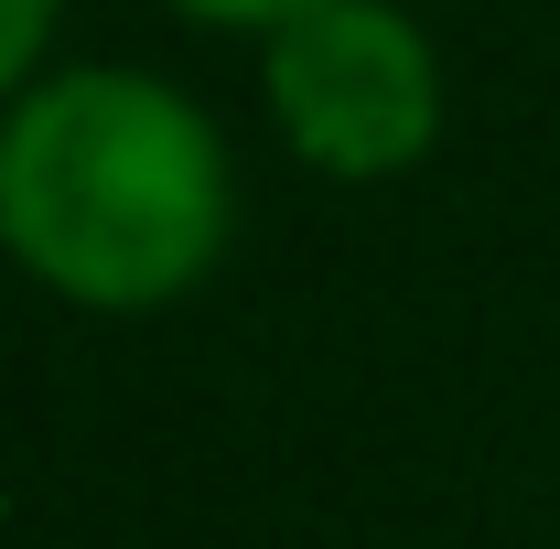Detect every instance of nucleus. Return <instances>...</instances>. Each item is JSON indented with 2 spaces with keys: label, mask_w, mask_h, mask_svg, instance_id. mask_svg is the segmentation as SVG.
<instances>
[{
  "label": "nucleus",
  "mask_w": 560,
  "mask_h": 549,
  "mask_svg": "<svg viewBox=\"0 0 560 549\" xmlns=\"http://www.w3.org/2000/svg\"><path fill=\"white\" fill-rule=\"evenodd\" d=\"M226 215V140L162 75L66 66L0 119V248L86 313H151L195 291Z\"/></svg>",
  "instance_id": "f257e3e1"
},
{
  "label": "nucleus",
  "mask_w": 560,
  "mask_h": 549,
  "mask_svg": "<svg viewBox=\"0 0 560 549\" xmlns=\"http://www.w3.org/2000/svg\"><path fill=\"white\" fill-rule=\"evenodd\" d=\"M270 119L313 173H410L442 130V55L388 0H324L270 33Z\"/></svg>",
  "instance_id": "f03ea898"
},
{
  "label": "nucleus",
  "mask_w": 560,
  "mask_h": 549,
  "mask_svg": "<svg viewBox=\"0 0 560 549\" xmlns=\"http://www.w3.org/2000/svg\"><path fill=\"white\" fill-rule=\"evenodd\" d=\"M55 11H66V0H0V86H22V66H33L44 33H55Z\"/></svg>",
  "instance_id": "7ed1b4c3"
},
{
  "label": "nucleus",
  "mask_w": 560,
  "mask_h": 549,
  "mask_svg": "<svg viewBox=\"0 0 560 549\" xmlns=\"http://www.w3.org/2000/svg\"><path fill=\"white\" fill-rule=\"evenodd\" d=\"M173 11H195V22H237V33H280V22H302V11H324V0H173Z\"/></svg>",
  "instance_id": "20e7f679"
}]
</instances>
